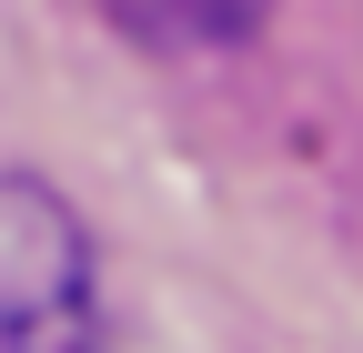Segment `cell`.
Listing matches in <instances>:
<instances>
[{"mask_svg":"<svg viewBox=\"0 0 363 353\" xmlns=\"http://www.w3.org/2000/svg\"><path fill=\"white\" fill-rule=\"evenodd\" d=\"M0 353H101L91 242L30 172H0Z\"/></svg>","mask_w":363,"mask_h":353,"instance_id":"obj_1","label":"cell"},{"mask_svg":"<svg viewBox=\"0 0 363 353\" xmlns=\"http://www.w3.org/2000/svg\"><path fill=\"white\" fill-rule=\"evenodd\" d=\"M101 11L142 40V51H233L262 30L272 0H101Z\"/></svg>","mask_w":363,"mask_h":353,"instance_id":"obj_2","label":"cell"}]
</instances>
